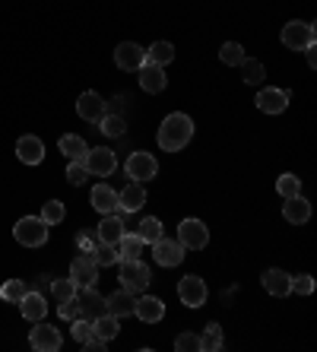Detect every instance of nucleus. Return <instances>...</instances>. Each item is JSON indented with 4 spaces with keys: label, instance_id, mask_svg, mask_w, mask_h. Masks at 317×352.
Wrapping results in <instances>:
<instances>
[{
    "label": "nucleus",
    "instance_id": "obj_3",
    "mask_svg": "<svg viewBox=\"0 0 317 352\" xmlns=\"http://www.w3.org/2000/svg\"><path fill=\"white\" fill-rule=\"evenodd\" d=\"M121 289H127L131 295L146 292V286L153 283V273L143 261H121Z\"/></svg>",
    "mask_w": 317,
    "mask_h": 352
},
{
    "label": "nucleus",
    "instance_id": "obj_17",
    "mask_svg": "<svg viewBox=\"0 0 317 352\" xmlns=\"http://www.w3.org/2000/svg\"><path fill=\"white\" fill-rule=\"evenodd\" d=\"M133 314H137L143 324H159V320L165 318V305H162V298H155V295H143V298H137V305H133Z\"/></svg>",
    "mask_w": 317,
    "mask_h": 352
},
{
    "label": "nucleus",
    "instance_id": "obj_10",
    "mask_svg": "<svg viewBox=\"0 0 317 352\" xmlns=\"http://www.w3.org/2000/svg\"><path fill=\"white\" fill-rule=\"evenodd\" d=\"M153 257L159 267H178V263L184 261V245L162 235L159 241H153Z\"/></svg>",
    "mask_w": 317,
    "mask_h": 352
},
{
    "label": "nucleus",
    "instance_id": "obj_30",
    "mask_svg": "<svg viewBox=\"0 0 317 352\" xmlns=\"http://www.w3.org/2000/svg\"><path fill=\"white\" fill-rule=\"evenodd\" d=\"M171 58H175V48H171V41H155L153 48L146 51V60H149V64H159V67L171 64Z\"/></svg>",
    "mask_w": 317,
    "mask_h": 352
},
{
    "label": "nucleus",
    "instance_id": "obj_4",
    "mask_svg": "<svg viewBox=\"0 0 317 352\" xmlns=\"http://www.w3.org/2000/svg\"><path fill=\"white\" fill-rule=\"evenodd\" d=\"M314 38H317L314 23H298V19H292V23L283 25V45H285V48L305 51V48H311V45H314Z\"/></svg>",
    "mask_w": 317,
    "mask_h": 352
},
{
    "label": "nucleus",
    "instance_id": "obj_14",
    "mask_svg": "<svg viewBox=\"0 0 317 352\" xmlns=\"http://www.w3.org/2000/svg\"><path fill=\"white\" fill-rule=\"evenodd\" d=\"M70 276L76 279V286H96L98 283V263L89 254H76L70 263Z\"/></svg>",
    "mask_w": 317,
    "mask_h": 352
},
{
    "label": "nucleus",
    "instance_id": "obj_29",
    "mask_svg": "<svg viewBox=\"0 0 317 352\" xmlns=\"http://www.w3.org/2000/svg\"><path fill=\"white\" fill-rule=\"evenodd\" d=\"M92 330H96V336H102V340H114L118 330H121V320L114 318V314H102V318L92 320Z\"/></svg>",
    "mask_w": 317,
    "mask_h": 352
},
{
    "label": "nucleus",
    "instance_id": "obj_11",
    "mask_svg": "<svg viewBox=\"0 0 317 352\" xmlns=\"http://www.w3.org/2000/svg\"><path fill=\"white\" fill-rule=\"evenodd\" d=\"M76 115H80L83 121L98 124V121H102V118L108 115V108H105V98L98 96V92H83V96L76 98Z\"/></svg>",
    "mask_w": 317,
    "mask_h": 352
},
{
    "label": "nucleus",
    "instance_id": "obj_13",
    "mask_svg": "<svg viewBox=\"0 0 317 352\" xmlns=\"http://www.w3.org/2000/svg\"><path fill=\"white\" fill-rule=\"evenodd\" d=\"M29 343H32V349H39V352H57L64 346V340H61V330L57 327L39 324V327H32V333H29Z\"/></svg>",
    "mask_w": 317,
    "mask_h": 352
},
{
    "label": "nucleus",
    "instance_id": "obj_25",
    "mask_svg": "<svg viewBox=\"0 0 317 352\" xmlns=\"http://www.w3.org/2000/svg\"><path fill=\"white\" fill-rule=\"evenodd\" d=\"M263 289L270 295H276V298H285V295L292 292V276L285 270H267L263 273Z\"/></svg>",
    "mask_w": 317,
    "mask_h": 352
},
{
    "label": "nucleus",
    "instance_id": "obj_38",
    "mask_svg": "<svg viewBox=\"0 0 317 352\" xmlns=\"http://www.w3.org/2000/svg\"><path fill=\"white\" fill-rule=\"evenodd\" d=\"M86 178H92V175H89V168H86V162H83V159H74V162L67 165V181H70L74 188L86 184Z\"/></svg>",
    "mask_w": 317,
    "mask_h": 352
},
{
    "label": "nucleus",
    "instance_id": "obj_41",
    "mask_svg": "<svg viewBox=\"0 0 317 352\" xmlns=\"http://www.w3.org/2000/svg\"><path fill=\"white\" fill-rule=\"evenodd\" d=\"M70 333H74V340H89L92 333H96V330H92V320H86V318H76L74 320V327H70Z\"/></svg>",
    "mask_w": 317,
    "mask_h": 352
},
{
    "label": "nucleus",
    "instance_id": "obj_26",
    "mask_svg": "<svg viewBox=\"0 0 317 352\" xmlns=\"http://www.w3.org/2000/svg\"><path fill=\"white\" fill-rule=\"evenodd\" d=\"M118 261H140V254H143V248H146V241L140 235H127L124 232L121 235V241H118Z\"/></svg>",
    "mask_w": 317,
    "mask_h": 352
},
{
    "label": "nucleus",
    "instance_id": "obj_2",
    "mask_svg": "<svg viewBox=\"0 0 317 352\" xmlns=\"http://www.w3.org/2000/svg\"><path fill=\"white\" fill-rule=\"evenodd\" d=\"M13 238H17L23 248H41L48 241V222L41 216H23V219L13 226Z\"/></svg>",
    "mask_w": 317,
    "mask_h": 352
},
{
    "label": "nucleus",
    "instance_id": "obj_23",
    "mask_svg": "<svg viewBox=\"0 0 317 352\" xmlns=\"http://www.w3.org/2000/svg\"><path fill=\"white\" fill-rule=\"evenodd\" d=\"M105 305H108V314H114V318L121 320V318H131V314H133L137 298H133L127 289H118L114 295H108V298H105Z\"/></svg>",
    "mask_w": 317,
    "mask_h": 352
},
{
    "label": "nucleus",
    "instance_id": "obj_20",
    "mask_svg": "<svg viewBox=\"0 0 317 352\" xmlns=\"http://www.w3.org/2000/svg\"><path fill=\"white\" fill-rule=\"evenodd\" d=\"M45 311H48V305H45V295L41 292H29L19 298V314H23L25 320H45Z\"/></svg>",
    "mask_w": 317,
    "mask_h": 352
},
{
    "label": "nucleus",
    "instance_id": "obj_15",
    "mask_svg": "<svg viewBox=\"0 0 317 352\" xmlns=\"http://www.w3.org/2000/svg\"><path fill=\"white\" fill-rule=\"evenodd\" d=\"M143 204H146V190H143L140 181H131V184L118 194V213H140Z\"/></svg>",
    "mask_w": 317,
    "mask_h": 352
},
{
    "label": "nucleus",
    "instance_id": "obj_7",
    "mask_svg": "<svg viewBox=\"0 0 317 352\" xmlns=\"http://www.w3.org/2000/svg\"><path fill=\"white\" fill-rule=\"evenodd\" d=\"M86 168H89V175H96V178H108V175L118 168V156H114V149L108 146H96L86 153Z\"/></svg>",
    "mask_w": 317,
    "mask_h": 352
},
{
    "label": "nucleus",
    "instance_id": "obj_8",
    "mask_svg": "<svg viewBox=\"0 0 317 352\" xmlns=\"http://www.w3.org/2000/svg\"><path fill=\"white\" fill-rule=\"evenodd\" d=\"M76 302H80V318H86V320H96V318H102V314H108V305H105V298L96 292V286L76 289Z\"/></svg>",
    "mask_w": 317,
    "mask_h": 352
},
{
    "label": "nucleus",
    "instance_id": "obj_39",
    "mask_svg": "<svg viewBox=\"0 0 317 352\" xmlns=\"http://www.w3.org/2000/svg\"><path fill=\"white\" fill-rule=\"evenodd\" d=\"M41 219L48 222V226L64 222V204H61V200H48V204L41 206Z\"/></svg>",
    "mask_w": 317,
    "mask_h": 352
},
{
    "label": "nucleus",
    "instance_id": "obj_5",
    "mask_svg": "<svg viewBox=\"0 0 317 352\" xmlns=\"http://www.w3.org/2000/svg\"><path fill=\"white\" fill-rule=\"evenodd\" d=\"M178 241L184 245V251H204L210 245V229L200 219H184L178 226Z\"/></svg>",
    "mask_w": 317,
    "mask_h": 352
},
{
    "label": "nucleus",
    "instance_id": "obj_44",
    "mask_svg": "<svg viewBox=\"0 0 317 352\" xmlns=\"http://www.w3.org/2000/svg\"><path fill=\"white\" fill-rule=\"evenodd\" d=\"M200 349H210V352L222 349V333H204L200 336Z\"/></svg>",
    "mask_w": 317,
    "mask_h": 352
},
{
    "label": "nucleus",
    "instance_id": "obj_9",
    "mask_svg": "<svg viewBox=\"0 0 317 352\" xmlns=\"http://www.w3.org/2000/svg\"><path fill=\"white\" fill-rule=\"evenodd\" d=\"M206 283L200 276H184L178 283V298L181 305H187V308H200V305H206Z\"/></svg>",
    "mask_w": 317,
    "mask_h": 352
},
{
    "label": "nucleus",
    "instance_id": "obj_45",
    "mask_svg": "<svg viewBox=\"0 0 317 352\" xmlns=\"http://www.w3.org/2000/svg\"><path fill=\"white\" fill-rule=\"evenodd\" d=\"M105 346H108V340H102V336H96V333H92L89 340H83V349L86 352H105Z\"/></svg>",
    "mask_w": 317,
    "mask_h": 352
},
{
    "label": "nucleus",
    "instance_id": "obj_12",
    "mask_svg": "<svg viewBox=\"0 0 317 352\" xmlns=\"http://www.w3.org/2000/svg\"><path fill=\"white\" fill-rule=\"evenodd\" d=\"M114 64L121 67V70H140V67L146 64V51L140 48L137 41H121L114 48Z\"/></svg>",
    "mask_w": 317,
    "mask_h": 352
},
{
    "label": "nucleus",
    "instance_id": "obj_19",
    "mask_svg": "<svg viewBox=\"0 0 317 352\" xmlns=\"http://www.w3.org/2000/svg\"><path fill=\"white\" fill-rule=\"evenodd\" d=\"M89 204L96 206L102 216L118 213V190L108 188V184H96V188H92V194H89Z\"/></svg>",
    "mask_w": 317,
    "mask_h": 352
},
{
    "label": "nucleus",
    "instance_id": "obj_1",
    "mask_svg": "<svg viewBox=\"0 0 317 352\" xmlns=\"http://www.w3.org/2000/svg\"><path fill=\"white\" fill-rule=\"evenodd\" d=\"M190 137H194V121L184 111H171L162 121V127H159V146L165 153H181L190 143Z\"/></svg>",
    "mask_w": 317,
    "mask_h": 352
},
{
    "label": "nucleus",
    "instance_id": "obj_37",
    "mask_svg": "<svg viewBox=\"0 0 317 352\" xmlns=\"http://www.w3.org/2000/svg\"><path fill=\"white\" fill-rule=\"evenodd\" d=\"M98 127H102V133H105V137H124L127 121H124L121 115H105L102 121H98Z\"/></svg>",
    "mask_w": 317,
    "mask_h": 352
},
{
    "label": "nucleus",
    "instance_id": "obj_43",
    "mask_svg": "<svg viewBox=\"0 0 317 352\" xmlns=\"http://www.w3.org/2000/svg\"><path fill=\"white\" fill-rule=\"evenodd\" d=\"M61 318H64V320H76V318H80V302H76V295H74V298H67V302H61Z\"/></svg>",
    "mask_w": 317,
    "mask_h": 352
},
{
    "label": "nucleus",
    "instance_id": "obj_28",
    "mask_svg": "<svg viewBox=\"0 0 317 352\" xmlns=\"http://www.w3.org/2000/svg\"><path fill=\"white\" fill-rule=\"evenodd\" d=\"M238 67H241V76H244V82H248V86H261L263 76H267L263 64H261V60H254V58H244Z\"/></svg>",
    "mask_w": 317,
    "mask_h": 352
},
{
    "label": "nucleus",
    "instance_id": "obj_32",
    "mask_svg": "<svg viewBox=\"0 0 317 352\" xmlns=\"http://www.w3.org/2000/svg\"><path fill=\"white\" fill-rule=\"evenodd\" d=\"M89 257L98 263V267H111V263H118V248L105 245V241H98V245L89 251Z\"/></svg>",
    "mask_w": 317,
    "mask_h": 352
},
{
    "label": "nucleus",
    "instance_id": "obj_27",
    "mask_svg": "<svg viewBox=\"0 0 317 352\" xmlns=\"http://www.w3.org/2000/svg\"><path fill=\"white\" fill-rule=\"evenodd\" d=\"M57 146H61V153H64L70 162H74V159H86V153H89L86 140L76 137V133H67V137H61V143H57Z\"/></svg>",
    "mask_w": 317,
    "mask_h": 352
},
{
    "label": "nucleus",
    "instance_id": "obj_36",
    "mask_svg": "<svg viewBox=\"0 0 317 352\" xmlns=\"http://www.w3.org/2000/svg\"><path fill=\"white\" fill-rule=\"evenodd\" d=\"M76 279L74 276H67V279H54V283H51V295H54L57 302H67V298H74L76 295Z\"/></svg>",
    "mask_w": 317,
    "mask_h": 352
},
{
    "label": "nucleus",
    "instance_id": "obj_18",
    "mask_svg": "<svg viewBox=\"0 0 317 352\" xmlns=\"http://www.w3.org/2000/svg\"><path fill=\"white\" fill-rule=\"evenodd\" d=\"M257 108L267 115H283L289 108V92L285 89H261L257 92Z\"/></svg>",
    "mask_w": 317,
    "mask_h": 352
},
{
    "label": "nucleus",
    "instance_id": "obj_40",
    "mask_svg": "<svg viewBox=\"0 0 317 352\" xmlns=\"http://www.w3.org/2000/svg\"><path fill=\"white\" fill-rule=\"evenodd\" d=\"M175 349L178 352H200V336L197 333H181L175 340Z\"/></svg>",
    "mask_w": 317,
    "mask_h": 352
},
{
    "label": "nucleus",
    "instance_id": "obj_31",
    "mask_svg": "<svg viewBox=\"0 0 317 352\" xmlns=\"http://www.w3.org/2000/svg\"><path fill=\"white\" fill-rule=\"evenodd\" d=\"M276 194L283 197V200H289V197L301 194V178H298V175H292V172L279 175V181H276Z\"/></svg>",
    "mask_w": 317,
    "mask_h": 352
},
{
    "label": "nucleus",
    "instance_id": "obj_33",
    "mask_svg": "<svg viewBox=\"0 0 317 352\" xmlns=\"http://www.w3.org/2000/svg\"><path fill=\"white\" fill-rule=\"evenodd\" d=\"M29 292V286H25L23 279H7L3 283V289H0V298L3 302H10V305H19V298Z\"/></svg>",
    "mask_w": 317,
    "mask_h": 352
},
{
    "label": "nucleus",
    "instance_id": "obj_46",
    "mask_svg": "<svg viewBox=\"0 0 317 352\" xmlns=\"http://www.w3.org/2000/svg\"><path fill=\"white\" fill-rule=\"evenodd\" d=\"M92 248H96V245H92V238L89 235H80V251H83V254H89Z\"/></svg>",
    "mask_w": 317,
    "mask_h": 352
},
{
    "label": "nucleus",
    "instance_id": "obj_47",
    "mask_svg": "<svg viewBox=\"0 0 317 352\" xmlns=\"http://www.w3.org/2000/svg\"><path fill=\"white\" fill-rule=\"evenodd\" d=\"M305 58H308V67H317V51H314V45H311V48H305Z\"/></svg>",
    "mask_w": 317,
    "mask_h": 352
},
{
    "label": "nucleus",
    "instance_id": "obj_24",
    "mask_svg": "<svg viewBox=\"0 0 317 352\" xmlns=\"http://www.w3.org/2000/svg\"><path fill=\"white\" fill-rule=\"evenodd\" d=\"M165 82H168V80H165V70L159 64H149V60H146V64L140 67V86H143L146 92H153V96H155V92H162Z\"/></svg>",
    "mask_w": 317,
    "mask_h": 352
},
{
    "label": "nucleus",
    "instance_id": "obj_22",
    "mask_svg": "<svg viewBox=\"0 0 317 352\" xmlns=\"http://www.w3.org/2000/svg\"><path fill=\"white\" fill-rule=\"evenodd\" d=\"M98 241H105V245H118L121 241V235H124V219H121V213H108L105 219L98 222Z\"/></svg>",
    "mask_w": 317,
    "mask_h": 352
},
{
    "label": "nucleus",
    "instance_id": "obj_21",
    "mask_svg": "<svg viewBox=\"0 0 317 352\" xmlns=\"http://www.w3.org/2000/svg\"><path fill=\"white\" fill-rule=\"evenodd\" d=\"M283 216L292 222V226H305V222L311 219V204L301 194H295V197H289V200L283 204Z\"/></svg>",
    "mask_w": 317,
    "mask_h": 352
},
{
    "label": "nucleus",
    "instance_id": "obj_6",
    "mask_svg": "<svg viewBox=\"0 0 317 352\" xmlns=\"http://www.w3.org/2000/svg\"><path fill=\"white\" fill-rule=\"evenodd\" d=\"M124 172H127V178L131 181H149L159 175V162H155V156H149V153H131L127 156V162H124Z\"/></svg>",
    "mask_w": 317,
    "mask_h": 352
},
{
    "label": "nucleus",
    "instance_id": "obj_35",
    "mask_svg": "<svg viewBox=\"0 0 317 352\" xmlns=\"http://www.w3.org/2000/svg\"><path fill=\"white\" fill-rule=\"evenodd\" d=\"M137 235L143 238L146 245H153V241H159V238H162V222L155 219V216H146V219L140 222V232H137Z\"/></svg>",
    "mask_w": 317,
    "mask_h": 352
},
{
    "label": "nucleus",
    "instance_id": "obj_16",
    "mask_svg": "<svg viewBox=\"0 0 317 352\" xmlns=\"http://www.w3.org/2000/svg\"><path fill=\"white\" fill-rule=\"evenodd\" d=\"M17 156H19V162H25V165H39L41 159H45V143H41L35 133H25V137L17 140Z\"/></svg>",
    "mask_w": 317,
    "mask_h": 352
},
{
    "label": "nucleus",
    "instance_id": "obj_42",
    "mask_svg": "<svg viewBox=\"0 0 317 352\" xmlns=\"http://www.w3.org/2000/svg\"><path fill=\"white\" fill-rule=\"evenodd\" d=\"M292 292L311 295V292H314V276H308V273H301V276H292Z\"/></svg>",
    "mask_w": 317,
    "mask_h": 352
},
{
    "label": "nucleus",
    "instance_id": "obj_34",
    "mask_svg": "<svg viewBox=\"0 0 317 352\" xmlns=\"http://www.w3.org/2000/svg\"><path fill=\"white\" fill-rule=\"evenodd\" d=\"M244 58H248V54H244V48L238 45V41H226V45L219 48V60L228 64V67H238Z\"/></svg>",
    "mask_w": 317,
    "mask_h": 352
}]
</instances>
